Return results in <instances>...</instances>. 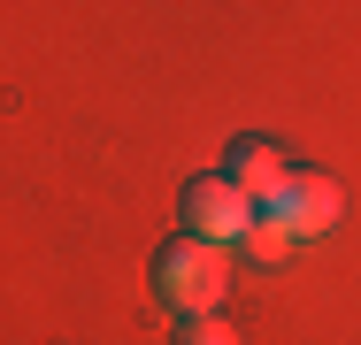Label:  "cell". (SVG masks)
I'll return each mask as SVG.
<instances>
[{"mask_svg":"<svg viewBox=\"0 0 361 345\" xmlns=\"http://www.w3.org/2000/svg\"><path fill=\"white\" fill-rule=\"evenodd\" d=\"M154 291H161V307H177V315H216V299L231 291V246L216 238H169L161 253H154Z\"/></svg>","mask_w":361,"mask_h":345,"instance_id":"1","label":"cell"},{"mask_svg":"<svg viewBox=\"0 0 361 345\" xmlns=\"http://www.w3.org/2000/svg\"><path fill=\"white\" fill-rule=\"evenodd\" d=\"M254 215H262V207L246 200V184H238V177H192V184H185V222H192V238L231 246V238H246V230H254Z\"/></svg>","mask_w":361,"mask_h":345,"instance_id":"2","label":"cell"},{"mask_svg":"<svg viewBox=\"0 0 361 345\" xmlns=\"http://www.w3.org/2000/svg\"><path fill=\"white\" fill-rule=\"evenodd\" d=\"M231 177L246 184V200H254V207H277L292 192L300 169L285 161V146H269V138H238V146H231Z\"/></svg>","mask_w":361,"mask_h":345,"instance_id":"3","label":"cell"},{"mask_svg":"<svg viewBox=\"0 0 361 345\" xmlns=\"http://www.w3.org/2000/svg\"><path fill=\"white\" fill-rule=\"evenodd\" d=\"M262 215H277L292 238H323V230L338 222V184H331V177H315V169H300V177H292V192H285L277 207H262Z\"/></svg>","mask_w":361,"mask_h":345,"instance_id":"4","label":"cell"},{"mask_svg":"<svg viewBox=\"0 0 361 345\" xmlns=\"http://www.w3.org/2000/svg\"><path fill=\"white\" fill-rule=\"evenodd\" d=\"M292 246H300V238H292L277 215H254V230H246V253H254V261H285Z\"/></svg>","mask_w":361,"mask_h":345,"instance_id":"5","label":"cell"},{"mask_svg":"<svg viewBox=\"0 0 361 345\" xmlns=\"http://www.w3.org/2000/svg\"><path fill=\"white\" fill-rule=\"evenodd\" d=\"M177 345H238L223 322H208V315H185V330H177Z\"/></svg>","mask_w":361,"mask_h":345,"instance_id":"6","label":"cell"}]
</instances>
